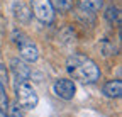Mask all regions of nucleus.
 Returning a JSON list of instances; mask_svg holds the SVG:
<instances>
[{
  "mask_svg": "<svg viewBox=\"0 0 122 117\" xmlns=\"http://www.w3.org/2000/svg\"><path fill=\"white\" fill-rule=\"evenodd\" d=\"M66 71L80 83H95L100 78V70L93 60L85 54H73L66 61Z\"/></svg>",
  "mask_w": 122,
  "mask_h": 117,
  "instance_id": "1",
  "label": "nucleus"
},
{
  "mask_svg": "<svg viewBox=\"0 0 122 117\" xmlns=\"http://www.w3.org/2000/svg\"><path fill=\"white\" fill-rule=\"evenodd\" d=\"M15 93H17V102H19V105L24 107V109H29V110H32L37 107V93L34 92V88L27 83V80L24 81H19L17 80V85H15Z\"/></svg>",
  "mask_w": 122,
  "mask_h": 117,
  "instance_id": "2",
  "label": "nucleus"
},
{
  "mask_svg": "<svg viewBox=\"0 0 122 117\" xmlns=\"http://www.w3.org/2000/svg\"><path fill=\"white\" fill-rule=\"evenodd\" d=\"M14 42L17 44V48H19V51H20V56H22V60L29 61V63L37 61L39 51H37L36 44H34V42L30 41L25 34L15 31V32H14Z\"/></svg>",
  "mask_w": 122,
  "mask_h": 117,
  "instance_id": "3",
  "label": "nucleus"
},
{
  "mask_svg": "<svg viewBox=\"0 0 122 117\" xmlns=\"http://www.w3.org/2000/svg\"><path fill=\"white\" fill-rule=\"evenodd\" d=\"M30 9L36 19H39L42 24H51L54 19V9L49 0H30Z\"/></svg>",
  "mask_w": 122,
  "mask_h": 117,
  "instance_id": "4",
  "label": "nucleus"
},
{
  "mask_svg": "<svg viewBox=\"0 0 122 117\" xmlns=\"http://www.w3.org/2000/svg\"><path fill=\"white\" fill-rule=\"evenodd\" d=\"M54 93L59 97V98H63V100H71L76 93V86L73 83V80L70 78H59L54 81Z\"/></svg>",
  "mask_w": 122,
  "mask_h": 117,
  "instance_id": "5",
  "label": "nucleus"
},
{
  "mask_svg": "<svg viewBox=\"0 0 122 117\" xmlns=\"http://www.w3.org/2000/svg\"><path fill=\"white\" fill-rule=\"evenodd\" d=\"M10 70H12V73L15 75V78H17L19 81L29 80V76H30L29 66H27L22 60H17V58H14V60L10 61Z\"/></svg>",
  "mask_w": 122,
  "mask_h": 117,
  "instance_id": "6",
  "label": "nucleus"
},
{
  "mask_svg": "<svg viewBox=\"0 0 122 117\" xmlns=\"http://www.w3.org/2000/svg\"><path fill=\"white\" fill-rule=\"evenodd\" d=\"M103 93L110 98H119L122 95V81L120 80H110L103 85Z\"/></svg>",
  "mask_w": 122,
  "mask_h": 117,
  "instance_id": "7",
  "label": "nucleus"
},
{
  "mask_svg": "<svg viewBox=\"0 0 122 117\" xmlns=\"http://www.w3.org/2000/svg\"><path fill=\"white\" fill-rule=\"evenodd\" d=\"M103 2L102 0H78V7L81 12H90V14H95L102 9Z\"/></svg>",
  "mask_w": 122,
  "mask_h": 117,
  "instance_id": "8",
  "label": "nucleus"
},
{
  "mask_svg": "<svg viewBox=\"0 0 122 117\" xmlns=\"http://www.w3.org/2000/svg\"><path fill=\"white\" fill-rule=\"evenodd\" d=\"M14 12H15V17L19 19V22H22V24H27V22H29L30 12H29V9H27L22 2H17V4L14 5Z\"/></svg>",
  "mask_w": 122,
  "mask_h": 117,
  "instance_id": "9",
  "label": "nucleus"
},
{
  "mask_svg": "<svg viewBox=\"0 0 122 117\" xmlns=\"http://www.w3.org/2000/svg\"><path fill=\"white\" fill-rule=\"evenodd\" d=\"M53 9L59 10V12H68L73 7V0H49Z\"/></svg>",
  "mask_w": 122,
  "mask_h": 117,
  "instance_id": "10",
  "label": "nucleus"
},
{
  "mask_svg": "<svg viewBox=\"0 0 122 117\" xmlns=\"http://www.w3.org/2000/svg\"><path fill=\"white\" fill-rule=\"evenodd\" d=\"M105 19L109 20L110 24H120V12H119V9L117 7H109L107 9V12H105Z\"/></svg>",
  "mask_w": 122,
  "mask_h": 117,
  "instance_id": "11",
  "label": "nucleus"
},
{
  "mask_svg": "<svg viewBox=\"0 0 122 117\" xmlns=\"http://www.w3.org/2000/svg\"><path fill=\"white\" fill-rule=\"evenodd\" d=\"M9 109V100H7V92H5V85L0 83V115H5Z\"/></svg>",
  "mask_w": 122,
  "mask_h": 117,
  "instance_id": "12",
  "label": "nucleus"
},
{
  "mask_svg": "<svg viewBox=\"0 0 122 117\" xmlns=\"http://www.w3.org/2000/svg\"><path fill=\"white\" fill-rule=\"evenodd\" d=\"M9 117H24V114H22L20 109H19V102H15V104L10 105V109H9Z\"/></svg>",
  "mask_w": 122,
  "mask_h": 117,
  "instance_id": "13",
  "label": "nucleus"
}]
</instances>
